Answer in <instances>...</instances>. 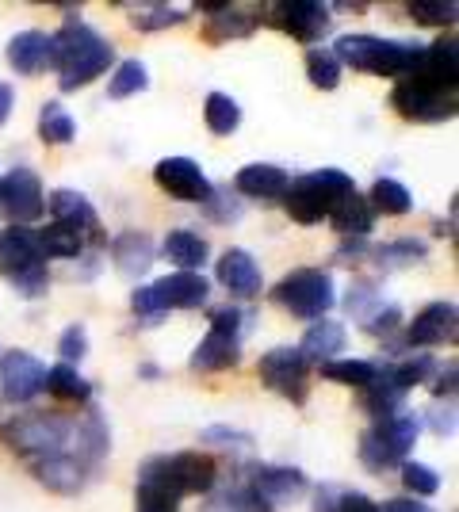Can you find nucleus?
<instances>
[{
	"label": "nucleus",
	"instance_id": "obj_60",
	"mask_svg": "<svg viewBox=\"0 0 459 512\" xmlns=\"http://www.w3.org/2000/svg\"><path fill=\"white\" fill-rule=\"evenodd\" d=\"M138 375H146V379H157V375H161V371H157V367H153V363H146V367H142V371H138Z\"/></svg>",
	"mask_w": 459,
	"mask_h": 512
},
{
	"label": "nucleus",
	"instance_id": "obj_19",
	"mask_svg": "<svg viewBox=\"0 0 459 512\" xmlns=\"http://www.w3.org/2000/svg\"><path fill=\"white\" fill-rule=\"evenodd\" d=\"M306 474L299 467H272V463H264V467H253V478H249V490L261 497L268 509H276V505H287V501H299L306 493Z\"/></svg>",
	"mask_w": 459,
	"mask_h": 512
},
{
	"label": "nucleus",
	"instance_id": "obj_26",
	"mask_svg": "<svg viewBox=\"0 0 459 512\" xmlns=\"http://www.w3.org/2000/svg\"><path fill=\"white\" fill-rule=\"evenodd\" d=\"M287 184H291V176H287L280 165H268V161L245 165V169H238V176H234V188H238L241 195H249V199H284Z\"/></svg>",
	"mask_w": 459,
	"mask_h": 512
},
{
	"label": "nucleus",
	"instance_id": "obj_4",
	"mask_svg": "<svg viewBox=\"0 0 459 512\" xmlns=\"http://www.w3.org/2000/svg\"><path fill=\"white\" fill-rule=\"evenodd\" d=\"M352 192H356V184H352V176L345 169H314L306 172V176H295L287 184L284 211L299 226H318Z\"/></svg>",
	"mask_w": 459,
	"mask_h": 512
},
{
	"label": "nucleus",
	"instance_id": "obj_49",
	"mask_svg": "<svg viewBox=\"0 0 459 512\" xmlns=\"http://www.w3.org/2000/svg\"><path fill=\"white\" fill-rule=\"evenodd\" d=\"M8 283L20 291L23 299H43L46 287H50V272H46V264H39V268H27V272L8 276Z\"/></svg>",
	"mask_w": 459,
	"mask_h": 512
},
{
	"label": "nucleus",
	"instance_id": "obj_59",
	"mask_svg": "<svg viewBox=\"0 0 459 512\" xmlns=\"http://www.w3.org/2000/svg\"><path fill=\"white\" fill-rule=\"evenodd\" d=\"M379 512H433L429 505H417V501H406V497H394V501H383Z\"/></svg>",
	"mask_w": 459,
	"mask_h": 512
},
{
	"label": "nucleus",
	"instance_id": "obj_3",
	"mask_svg": "<svg viewBox=\"0 0 459 512\" xmlns=\"http://www.w3.org/2000/svg\"><path fill=\"white\" fill-rule=\"evenodd\" d=\"M341 69L352 65L356 73H375V77H410V69L421 58V43H402V39H379V35H341L329 50Z\"/></svg>",
	"mask_w": 459,
	"mask_h": 512
},
{
	"label": "nucleus",
	"instance_id": "obj_36",
	"mask_svg": "<svg viewBox=\"0 0 459 512\" xmlns=\"http://www.w3.org/2000/svg\"><path fill=\"white\" fill-rule=\"evenodd\" d=\"M203 119H207V130L211 134H234L241 127V104L230 96V92H211L207 100H203Z\"/></svg>",
	"mask_w": 459,
	"mask_h": 512
},
{
	"label": "nucleus",
	"instance_id": "obj_46",
	"mask_svg": "<svg viewBox=\"0 0 459 512\" xmlns=\"http://www.w3.org/2000/svg\"><path fill=\"white\" fill-rule=\"evenodd\" d=\"M203 444H215V448H253V432L245 428H230V425H207L199 432Z\"/></svg>",
	"mask_w": 459,
	"mask_h": 512
},
{
	"label": "nucleus",
	"instance_id": "obj_2",
	"mask_svg": "<svg viewBox=\"0 0 459 512\" xmlns=\"http://www.w3.org/2000/svg\"><path fill=\"white\" fill-rule=\"evenodd\" d=\"M73 432H77V417L69 413H46V409H31V413H16L8 425L0 428V440L12 455H20L23 463H35L46 455H62L73 448Z\"/></svg>",
	"mask_w": 459,
	"mask_h": 512
},
{
	"label": "nucleus",
	"instance_id": "obj_48",
	"mask_svg": "<svg viewBox=\"0 0 459 512\" xmlns=\"http://www.w3.org/2000/svg\"><path fill=\"white\" fill-rule=\"evenodd\" d=\"M379 302H383V295H379V287H375L372 279H360V283H356V287H352L349 291V299H345V306H349V314L352 318H368V314H372L375 306H379Z\"/></svg>",
	"mask_w": 459,
	"mask_h": 512
},
{
	"label": "nucleus",
	"instance_id": "obj_33",
	"mask_svg": "<svg viewBox=\"0 0 459 512\" xmlns=\"http://www.w3.org/2000/svg\"><path fill=\"white\" fill-rule=\"evenodd\" d=\"M35 237H39V249H43L46 260H77L85 253V237L62 226V222H50L43 230H35Z\"/></svg>",
	"mask_w": 459,
	"mask_h": 512
},
{
	"label": "nucleus",
	"instance_id": "obj_1",
	"mask_svg": "<svg viewBox=\"0 0 459 512\" xmlns=\"http://www.w3.org/2000/svg\"><path fill=\"white\" fill-rule=\"evenodd\" d=\"M50 46H54V73H58L62 92H77V88L92 85L96 77H104L115 65V46L85 20H69L62 31H54Z\"/></svg>",
	"mask_w": 459,
	"mask_h": 512
},
{
	"label": "nucleus",
	"instance_id": "obj_7",
	"mask_svg": "<svg viewBox=\"0 0 459 512\" xmlns=\"http://www.w3.org/2000/svg\"><path fill=\"white\" fill-rule=\"evenodd\" d=\"M257 375L268 390H276L280 398L303 406L310 394V363L303 360L299 348H268L257 363Z\"/></svg>",
	"mask_w": 459,
	"mask_h": 512
},
{
	"label": "nucleus",
	"instance_id": "obj_52",
	"mask_svg": "<svg viewBox=\"0 0 459 512\" xmlns=\"http://www.w3.org/2000/svg\"><path fill=\"white\" fill-rule=\"evenodd\" d=\"M241 321H245V314H241L238 306H215V310H211V329H222V333L241 337Z\"/></svg>",
	"mask_w": 459,
	"mask_h": 512
},
{
	"label": "nucleus",
	"instance_id": "obj_54",
	"mask_svg": "<svg viewBox=\"0 0 459 512\" xmlns=\"http://www.w3.org/2000/svg\"><path fill=\"white\" fill-rule=\"evenodd\" d=\"M364 256H372L368 237H345V241L337 245V260H341V264H356V260H364Z\"/></svg>",
	"mask_w": 459,
	"mask_h": 512
},
{
	"label": "nucleus",
	"instance_id": "obj_31",
	"mask_svg": "<svg viewBox=\"0 0 459 512\" xmlns=\"http://www.w3.org/2000/svg\"><path fill=\"white\" fill-rule=\"evenodd\" d=\"M46 394H54L58 402H77V406H85L88 398H92V383H88L77 367L58 363V367H46Z\"/></svg>",
	"mask_w": 459,
	"mask_h": 512
},
{
	"label": "nucleus",
	"instance_id": "obj_55",
	"mask_svg": "<svg viewBox=\"0 0 459 512\" xmlns=\"http://www.w3.org/2000/svg\"><path fill=\"white\" fill-rule=\"evenodd\" d=\"M429 428L437 436H456V402H448L444 409H433L429 413Z\"/></svg>",
	"mask_w": 459,
	"mask_h": 512
},
{
	"label": "nucleus",
	"instance_id": "obj_53",
	"mask_svg": "<svg viewBox=\"0 0 459 512\" xmlns=\"http://www.w3.org/2000/svg\"><path fill=\"white\" fill-rule=\"evenodd\" d=\"M222 199H226V203H219V199L211 195V199L203 203V207H207V214H211L215 222H238L241 214H245V207H241V199H230V195H222Z\"/></svg>",
	"mask_w": 459,
	"mask_h": 512
},
{
	"label": "nucleus",
	"instance_id": "obj_21",
	"mask_svg": "<svg viewBox=\"0 0 459 512\" xmlns=\"http://www.w3.org/2000/svg\"><path fill=\"white\" fill-rule=\"evenodd\" d=\"M46 264L43 249H39V237L27 226H8L0 230V276H16V272H27V268H39Z\"/></svg>",
	"mask_w": 459,
	"mask_h": 512
},
{
	"label": "nucleus",
	"instance_id": "obj_6",
	"mask_svg": "<svg viewBox=\"0 0 459 512\" xmlns=\"http://www.w3.org/2000/svg\"><path fill=\"white\" fill-rule=\"evenodd\" d=\"M272 299L284 310H291L295 318L322 321L337 306V287H333V276L322 268H299V272H291L276 283Z\"/></svg>",
	"mask_w": 459,
	"mask_h": 512
},
{
	"label": "nucleus",
	"instance_id": "obj_56",
	"mask_svg": "<svg viewBox=\"0 0 459 512\" xmlns=\"http://www.w3.org/2000/svg\"><path fill=\"white\" fill-rule=\"evenodd\" d=\"M337 512H379L368 493H341V501H337Z\"/></svg>",
	"mask_w": 459,
	"mask_h": 512
},
{
	"label": "nucleus",
	"instance_id": "obj_40",
	"mask_svg": "<svg viewBox=\"0 0 459 512\" xmlns=\"http://www.w3.org/2000/svg\"><path fill=\"white\" fill-rule=\"evenodd\" d=\"M375 367L372 360H329L322 363V379H329V383H337V386H356V390H364V386L375 379Z\"/></svg>",
	"mask_w": 459,
	"mask_h": 512
},
{
	"label": "nucleus",
	"instance_id": "obj_15",
	"mask_svg": "<svg viewBox=\"0 0 459 512\" xmlns=\"http://www.w3.org/2000/svg\"><path fill=\"white\" fill-rule=\"evenodd\" d=\"M456 58H459L456 39H440V43H433V46H421V58H417V65L410 69V81L440 88V92H456V85H459ZM402 81H406V77H402Z\"/></svg>",
	"mask_w": 459,
	"mask_h": 512
},
{
	"label": "nucleus",
	"instance_id": "obj_22",
	"mask_svg": "<svg viewBox=\"0 0 459 512\" xmlns=\"http://www.w3.org/2000/svg\"><path fill=\"white\" fill-rule=\"evenodd\" d=\"M8 65L20 73V77H35L43 69H54V46H50V35L46 31H20L8 39V50H4Z\"/></svg>",
	"mask_w": 459,
	"mask_h": 512
},
{
	"label": "nucleus",
	"instance_id": "obj_23",
	"mask_svg": "<svg viewBox=\"0 0 459 512\" xmlns=\"http://www.w3.org/2000/svg\"><path fill=\"white\" fill-rule=\"evenodd\" d=\"M46 207H50V214H54V222H62V226H69V230H77L85 241L88 237L100 241V214H96V207H92L81 192L58 188V192L46 199Z\"/></svg>",
	"mask_w": 459,
	"mask_h": 512
},
{
	"label": "nucleus",
	"instance_id": "obj_35",
	"mask_svg": "<svg viewBox=\"0 0 459 512\" xmlns=\"http://www.w3.org/2000/svg\"><path fill=\"white\" fill-rule=\"evenodd\" d=\"M39 138L46 146H69L77 138V119L58 100H46L39 111Z\"/></svg>",
	"mask_w": 459,
	"mask_h": 512
},
{
	"label": "nucleus",
	"instance_id": "obj_57",
	"mask_svg": "<svg viewBox=\"0 0 459 512\" xmlns=\"http://www.w3.org/2000/svg\"><path fill=\"white\" fill-rule=\"evenodd\" d=\"M337 501H341V490L322 486V490H318V497H314V512H337Z\"/></svg>",
	"mask_w": 459,
	"mask_h": 512
},
{
	"label": "nucleus",
	"instance_id": "obj_38",
	"mask_svg": "<svg viewBox=\"0 0 459 512\" xmlns=\"http://www.w3.org/2000/svg\"><path fill=\"white\" fill-rule=\"evenodd\" d=\"M368 203H372V211L394 214V218L414 211V195H410V188H406V184H398V180H391V176H379V180H375Z\"/></svg>",
	"mask_w": 459,
	"mask_h": 512
},
{
	"label": "nucleus",
	"instance_id": "obj_17",
	"mask_svg": "<svg viewBox=\"0 0 459 512\" xmlns=\"http://www.w3.org/2000/svg\"><path fill=\"white\" fill-rule=\"evenodd\" d=\"M27 467H31V474H35L39 486H46L50 493H62V497L81 493L88 486V478H92V470H88L73 451L46 455V459H35V463H27Z\"/></svg>",
	"mask_w": 459,
	"mask_h": 512
},
{
	"label": "nucleus",
	"instance_id": "obj_50",
	"mask_svg": "<svg viewBox=\"0 0 459 512\" xmlns=\"http://www.w3.org/2000/svg\"><path fill=\"white\" fill-rule=\"evenodd\" d=\"M58 352H62V360L73 367V363H81L88 356V329L77 321V325H69L66 333L58 337Z\"/></svg>",
	"mask_w": 459,
	"mask_h": 512
},
{
	"label": "nucleus",
	"instance_id": "obj_25",
	"mask_svg": "<svg viewBox=\"0 0 459 512\" xmlns=\"http://www.w3.org/2000/svg\"><path fill=\"white\" fill-rule=\"evenodd\" d=\"M111 260L127 279L146 276L153 264V237L146 230H123L111 241Z\"/></svg>",
	"mask_w": 459,
	"mask_h": 512
},
{
	"label": "nucleus",
	"instance_id": "obj_18",
	"mask_svg": "<svg viewBox=\"0 0 459 512\" xmlns=\"http://www.w3.org/2000/svg\"><path fill=\"white\" fill-rule=\"evenodd\" d=\"M199 12H207L203 35H207V43H215V46L230 43V39H249V35L257 31V23H261L257 12L241 8V4H226V0H203Z\"/></svg>",
	"mask_w": 459,
	"mask_h": 512
},
{
	"label": "nucleus",
	"instance_id": "obj_44",
	"mask_svg": "<svg viewBox=\"0 0 459 512\" xmlns=\"http://www.w3.org/2000/svg\"><path fill=\"white\" fill-rule=\"evenodd\" d=\"M410 16L425 27H452L459 16L456 0H414L410 4Z\"/></svg>",
	"mask_w": 459,
	"mask_h": 512
},
{
	"label": "nucleus",
	"instance_id": "obj_24",
	"mask_svg": "<svg viewBox=\"0 0 459 512\" xmlns=\"http://www.w3.org/2000/svg\"><path fill=\"white\" fill-rule=\"evenodd\" d=\"M372 432H375V440L387 448V455L402 467L406 455L414 451L417 436H421V417L410 413V409H402V413H394V417H387V421H375Z\"/></svg>",
	"mask_w": 459,
	"mask_h": 512
},
{
	"label": "nucleus",
	"instance_id": "obj_5",
	"mask_svg": "<svg viewBox=\"0 0 459 512\" xmlns=\"http://www.w3.org/2000/svg\"><path fill=\"white\" fill-rule=\"evenodd\" d=\"M207 299H211V283L199 272H173L150 287H138L131 295V306L146 325H157L169 310H199L207 306Z\"/></svg>",
	"mask_w": 459,
	"mask_h": 512
},
{
	"label": "nucleus",
	"instance_id": "obj_16",
	"mask_svg": "<svg viewBox=\"0 0 459 512\" xmlns=\"http://www.w3.org/2000/svg\"><path fill=\"white\" fill-rule=\"evenodd\" d=\"M165 470H169V482L176 486L180 497L188 493H211L219 482V463L203 451H176L165 455Z\"/></svg>",
	"mask_w": 459,
	"mask_h": 512
},
{
	"label": "nucleus",
	"instance_id": "obj_58",
	"mask_svg": "<svg viewBox=\"0 0 459 512\" xmlns=\"http://www.w3.org/2000/svg\"><path fill=\"white\" fill-rule=\"evenodd\" d=\"M12 107H16V88L8 85V81H0V127L8 123V115H12Z\"/></svg>",
	"mask_w": 459,
	"mask_h": 512
},
{
	"label": "nucleus",
	"instance_id": "obj_13",
	"mask_svg": "<svg viewBox=\"0 0 459 512\" xmlns=\"http://www.w3.org/2000/svg\"><path fill=\"white\" fill-rule=\"evenodd\" d=\"M459 333V310L456 302H429L406 329L410 348H437V344H456Z\"/></svg>",
	"mask_w": 459,
	"mask_h": 512
},
{
	"label": "nucleus",
	"instance_id": "obj_30",
	"mask_svg": "<svg viewBox=\"0 0 459 512\" xmlns=\"http://www.w3.org/2000/svg\"><path fill=\"white\" fill-rule=\"evenodd\" d=\"M165 256L180 272H199L207 264V256H211V245H207V237L192 234V230H173L165 237Z\"/></svg>",
	"mask_w": 459,
	"mask_h": 512
},
{
	"label": "nucleus",
	"instance_id": "obj_45",
	"mask_svg": "<svg viewBox=\"0 0 459 512\" xmlns=\"http://www.w3.org/2000/svg\"><path fill=\"white\" fill-rule=\"evenodd\" d=\"M402 486L414 493V497H433L440 490V474L429 463H414V459H406L402 463Z\"/></svg>",
	"mask_w": 459,
	"mask_h": 512
},
{
	"label": "nucleus",
	"instance_id": "obj_9",
	"mask_svg": "<svg viewBox=\"0 0 459 512\" xmlns=\"http://www.w3.org/2000/svg\"><path fill=\"white\" fill-rule=\"evenodd\" d=\"M0 211L12 218V226H31L46 214L43 180L31 169H12L0 176Z\"/></svg>",
	"mask_w": 459,
	"mask_h": 512
},
{
	"label": "nucleus",
	"instance_id": "obj_32",
	"mask_svg": "<svg viewBox=\"0 0 459 512\" xmlns=\"http://www.w3.org/2000/svg\"><path fill=\"white\" fill-rule=\"evenodd\" d=\"M364 409L372 413L375 421H387V417L406 409V394H402L383 371H375V379L364 386Z\"/></svg>",
	"mask_w": 459,
	"mask_h": 512
},
{
	"label": "nucleus",
	"instance_id": "obj_14",
	"mask_svg": "<svg viewBox=\"0 0 459 512\" xmlns=\"http://www.w3.org/2000/svg\"><path fill=\"white\" fill-rule=\"evenodd\" d=\"M134 512H180V493L169 482L165 455H153L138 470V490H134Z\"/></svg>",
	"mask_w": 459,
	"mask_h": 512
},
{
	"label": "nucleus",
	"instance_id": "obj_10",
	"mask_svg": "<svg viewBox=\"0 0 459 512\" xmlns=\"http://www.w3.org/2000/svg\"><path fill=\"white\" fill-rule=\"evenodd\" d=\"M153 180L176 203H199L203 207L215 195V184L207 180V172L199 169L192 157H161L153 165Z\"/></svg>",
	"mask_w": 459,
	"mask_h": 512
},
{
	"label": "nucleus",
	"instance_id": "obj_43",
	"mask_svg": "<svg viewBox=\"0 0 459 512\" xmlns=\"http://www.w3.org/2000/svg\"><path fill=\"white\" fill-rule=\"evenodd\" d=\"M203 512H272V509H268L249 486H234V490H226V493H215V497L203 505Z\"/></svg>",
	"mask_w": 459,
	"mask_h": 512
},
{
	"label": "nucleus",
	"instance_id": "obj_47",
	"mask_svg": "<svg viewBox=\"0 0 459 512\" xmlns=\"http://www.w3.org/2000/svg\"><path fill=\"white\" fill-rule=\"evenodd\" d=\"M398 325H402V306L379 302L372 314L364 318V333H372V337H391Z\"/></svg>",
	"mask_w": 459,
	"mask_h": 512
},
{
	"label": "nucleus",
	"instance_id": "obj_28",
	"mask_svg": "<svg viewBox=\"0 0 459 512\" xmlns=\"http://www.w3.org/2000/svg\"><path fill=\"white\" fill-rule=\"evenodd\" d=\"M345 325L341 321H314L310 329L303 333V344H299V352H303L306 363H329L337 360V352H345Z\"/></svg>",
	"mask_w": 459,
	"mask_h": 512
},
{
	"label": "nucleus",
	"instance_id": "obj_51",
	"mask_svg": "<svg viewBox=\"0 0 459 512\" xmlns=\"http://www.w3.org/2000/svg\"><path fill=\"white\" fill-rule=\"evenodd\" d=\"M456 379H459V363L448 360L444 367H437V371H433V379H429V383H433V394L452 402V398H456Z\"/></svg>",
	"mask_w": 459,
	"mask_h": 512
},
{
	"label": "nucleus",
	"instance_id": "obj_42",
	"mask_svg": "<svg viewBox=\"0 0 459 512\" xmlns=\"http://www.w3.org/2000/svg\"><path fill=\"white\" fill-rule=\"evenodd\" d=\"M184 20H188V12L176 4H134L131 8V23L138 31H165Z\"/></svg>",
	"mask_w": 459,
	"mask_h": 512
},
{
	"label": "nucleus",
	"instance_id": "obj_8",
	"mask_svg": "<svg viewBox=\"0 0 459 512\" xmlns=\"http://www.w3.org/2000/svg\"><path fill=\"white\" fill-rule=\"evenodd\" d=\"M391 107L410 119V123H444V119H456L459 100L456 92H440V88L417 85V81H398L391 92Z\"/></svg>",
	"mask_w": 459,
	"mask_h": 512
},
{
	"label": "nucleus",
	"instance_id": "obj_29",
	"mask_svg": "<svg viewBox=\"0 0 459 512\" xmlns=\"http://www.w3.org/2000/svg\"><path fill=\"white\" fill-rule=\"evenodd\" d=\"M329 222H333V230L341 237H368L375 226V211H372V203H368V195H360V192L345 195V199L329 211Z\"/></svg>",
	"mask_w": 459,
	"mask_h": 512
},
{
	"label": "nucleus",
	"instance_id": "obj_34",
	"mask_svg": "<svg viewBox=\"0 0 459 512\" xmlns=\"http://www.w3.org/2000/svg\"><path fill=\"white\" fill-rule=\"evenodd\" d=\"M372 256L383 272H391V268H410V264H421V260L429 256V245H425L421 237H398V241H387V245H375Z\"/></svg>",
	"mask_w": 459,
	"mask_h": 512
},
{
	"label": "nucleus",
	"instance_id": "obj_39",
	"mask_svg": "<svg viewBox=\"0 0 459 512\" xmlns=\"http://www.w3.org/2000/svg\"><path fill=\"white\" fill-rule=\"evenodd\" d=\"M150 88V69L138 58H127V62L115 65V73L108 77V96L111 100H127V96H138Z\"/></svg>",
	"mask_w": 459,
	"mask_h": 512
},
{
	"label": "nucleus",
	"instance_id": "obj_20",
	"mask_svg": "<svg viewBox=\"0 0 459 512\" xmlns=\"http://www.w3.org/2000/svg\"><path fill=\"white\" fill-rule=\"evenodd\" d=\"M219 283L234 299H257L264 291V272L249 249H226L219 256Z\"/></svg>",
	"mask_w": 459,
	"mask_h": 512
},
{
	"label": "nucleus",
	"instance_id": "obj_11",
	"mask_svg": "<svg viewBox=\"0 0 459 512\" xmlns=\"http://www.w3.org/2000/svg\"><path fill=\"white\" fill-rule=\"evenodd\" d=\"M46 390V367L31 352H4L0 356V398L12 402V406H23V402H35Z\"/></svg>",
	"mask_w": 459,
	"mask_h": 512
},
{
	"label": "nucleus",
	"instance_id": "obj_27",
	"mask_svg": "<svg viewBox=\"0 0 459 512\" xmlns=\"http://www.w3.org/2000/svg\"><path fill=\"white\" fill-rule=\"evenodd\" d=\"M241 363V337L234 333H222L211 329L192 352V371H226V367H238Z\"/></svg>",
	"mask_w": 459,
	"mask_h": 512
},
{
	"label": "nucleus",
	"instance_id": "obj_37",
	"mask_svg": "<svg viewBox=\"0 0 459 512\" xmlns=\"http://www.w3.org/2000/svg\"><path fill=\"white\" fill-rule=\"evenodd\" d=\"M433 371H437V360H433L429 352H417V356H406V360L391 363L383 375H387L402 394H410L414 386L429 383V379H433Z\"/></svg>",
	"mask_w": 459,
	"mask_h": 512
},
{
	"label": "nucleus",
	"instance_id": "obj_12",
	"mask_svg": "<svg viewBox=\"0 0 459 512\" xmlns=\"http://www.w3.org/2000/svg\"><path fill=\"white\" fill-rule=\"evenodd\" d=\"M272 12H276L272 23H280L299 43H322V35L333 27L329 4H318V0H287V4H276Z\"/></svg>",
	"mask_w": 459,
	"mask_h": 512
},
{
	"label": "nucleus",
	"instance_id": "obj_41",
	"mask_svg": "<svg viewBox=\"0 0 459 512\" xmlns=\"http://www.w3.org/2000/svg\"><path fill=\"white\" fill-rule=\"evenodd\" d=\"M306 77H310V85L322 88V92H333V88L341 85V77H345V69L341 62L322 50V46H314V50H306Z\"/></svg>",
	"mask_w": 459,
	"mask_h": 512
}]
</instances>
